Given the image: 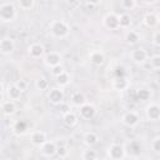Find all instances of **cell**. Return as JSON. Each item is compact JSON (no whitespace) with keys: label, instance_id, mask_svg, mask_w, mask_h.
<instances>
[{"label":"cell","instance_id":"f1b7e54d","mask_svg":"<svg viewBox=\"0 0 160 160\" xmlns=\"http://www.w3.org/2000/svg\"><path fill=\"white\" fill-rule=\"evenodd\" d=\"M35 86H36L38 90L44 91V90H46V89L49 88V81H48L45 78H39V79L36 80V82H35Z\"/></svg>","mask_w":160,"mask_h":160},{"label":"cell","instance_id":"44dd1931","mask_svg":"<svg viewBox=\"0 0 160 160\" xmlns=\"http://www.w3.org/2000/svg\"><path fill=\"white\" fill-rule=\"evenodd\" d=\"M12 130H14L15 134L22 135V134H25L26 130H28V122H26L25 120H16V121L14 122V125H12Z\"/></svg>","mask_w":160,"mask_h":160},{"label":"cell","instance_id":"f35d334b","mask_svg":"<svg viewBox=\"0 0 160 160\" xmlns=\"http://www.w3.org/2000/svg\"><path fill=\"white\" fill-rule=\"evenodd\" d=\"M152 42H154V45L160 46V31H158L152 35Z\"/></svg>","mask_w":160,"mask_h":160},{"label":"cell","instance_id":"ac0fdd59","mask_svg":"<svg viewBox=\"0 0 160 160\" xmlns=\"http://www.w3.org/2000/svg\"><path fill=\"white\" fill-rule=\"evenodd\" d=\"M82 140H84V144H85L86 146H94V145L98 144V141H99V136H98L96 132H94V131H89V132H85V134H84Z\"/></svg>","mask_w":160,"mask_h":160},{"label":"cell","instance_id":"3957f363","mask_svg":"<svg viewBox=\"0 0 160 160\" xmlns=\"http://www.w3.org/2000/svg\"><path fill=\"white\" fill-rule=\"evenodd\" d=\"M126 156V150L121 144H111L108 148V158L112 160H121Z\"/></svg>","mask_w":160,"mask_h":160},{"label":"cell","instance_id":"4fadbf2b","mask_svg":"<svg viewBox=\"0 0 160 160\" xmlns=\"http://www.w3.org/2000/svg\"><path fill=\"white\" fill-rule=\"evenodd\" d=\"M28 51H29V55L32 59H40V58H44L45 56V48L41 44H39V42L31 44L29 46Z\"/></svg>","mask_w":160,"mask_h":160},{"label":"cell","instance_id":"ba28073f","mask_svg":"<svg viewBox=\"0 0 160 160\" xmlns=\"http://www.w3.org/2000/svg\"><path fill=\"white\" fill-rule=\"evenodd\" d=\"M145 115L150 121H159L160 120V105L158 104H149L145 108Z\"/></svg>","mask_w":160,"mask_h":160},{"label":"cell","instance_id":"7a4b0ae2","mask_svg":"<svg viewBox=\"0 0 160 160\" xmlns=\"http://www.w3.org/2000/svg\"><path fill=\"white\" fill-rule=\"evenodd\" d=\"M16 18V9L12 2H4L0 5V19L4 22L14 21Z\"/></svg>","mask_w":160,"mask_h":160},{"label":"cell","instance_id":"83f0119b","mask_svg":"<svg viewBox=\"0 0 160 160\" xmlns=\"http://www.w3.org/2000/svg\"><path fill=\"white\" fill-rule=\"evenodd\" d=\"M114 74H115V78H128V70L124 65H118L114 69Z\"/></svg>","mask_w":160,"mask_h":160},{"label":"cell","instance_id":"4316f807","mask_svg":"<svg viewBox=\"0 0 160 160\" xmlns=\"http://www.w3.org/2000/svg\"><path fill=\"white\" fill-rule=\"evenodd\" d=\"M150 96H151V94H150V90H148V89H139L136 91V98L140 101H146L150 99Z\"/></svg>","mask_w":160,"mask_h":160},{"label":"cell","instance_id":"1f68e13d","mask_svg":"<svg viewBox=\"0 0 160 160\" xmlns=\"http://www.w3.org/2000/svg\"><path fill=\"white\" fill-rule=\"evenodd\" d=\"M151 150L156 154H160V135L155 136L151 141Z\"/></svg>","mask_w":160,"mask_h":160},{"label":"cell","instance_id":"d6986e66","mask_svg":"<svg viewBox=\"0 0 160 160\" xmlns=\"http://www.w3.org/2000/svg\"><path fill=\"white\" fill-rule=\"evenodd\" d=\"M142 22H144V25H145L146 28L152 29V28H155V26L159 24V20H158V16H156L155 14H152V12H148V14L144 16Z\"/></svg>","mask_w":160,"mask_h":160},{"label":"cell","instance_id":"30bf717a","mask_svg":"<svg viewBox=\"0 0 160 160\" xmlns=\"http://www.w3.org/2000/svg\"><path fill=\"white\" fill-rule=\"evenodd\" d=\"M79 112H80V116L82 119L90 120V119H92L96 115V108L92 104H90V102H85V104H82L80 106Z\"/></svg>","mask_w":160,"mask_h":160},{"label":"cell","instance_id":"60d3db41","mask_svg":"<svg viewBox=\"0 0 160 160\" xmlns=\"http://www.w3.org/2000/svg\"><path fill=\"white\" fill-rule=\"evenodd\" d=\"M86 1H88V4L91 5V6H98L99 4H101L102 0H86Z\"/></svg>","mask_w":160,"mask_h":160},{"label":"cell","instance_id":"8d00e7d4","mask_svg":"<svg viewBox=\"0 0 160 160\" xmlns=\"http://www.w3.org/2000/svg\"><path fill=\"white\" fill-rule=\"evenodd\" d=\"M64 71H65V70H64V66H62L61 64H59V65L51 68V74H52L54 76H58V75H60V74L64 72Z\"/></svg>","mask_w":160,"mask_h":160},{"label":"cell","instance_id":"ab89813d","mask_svg":"<svg viewBox=\"0 0 160 160\" xmlns=\"http://www.w3.org/2000/svg\"><path fill=\"white\" fill-rule=\"evenodd\" d=\"M60 111H61V114H65V112L70 111V106H69V104L61 102V104H60Z\"/></svg>","mask_w":160,"mask_h":160},{"label":"cell","instance_id":"7bdbcfd3","mask_svg":"<svg viewBox=\"0 0 160 160\" xmlns=\"http://www.w3.org/2000/svg\"><path fill=\"white\" fill-rule=\"evenodd\" d=\"M156 16H158V20H159V22H160V11H159V14H158Z\"/></svg>","mask_w":160,"mask_h":160},{"label":"cell","instance_id":"cb8c5ba5","mask_svg":"<svg viewBox=\"0 0 160 160\" xmlns=\"http://www.w3.org/2000/svg\"><path fill=\"white\" fill-rule=\"evenodd\" d=\"M139 40H140V35L134 30H129L125 34V41L128 44H130V45H134V44L139 42Z\"/></svg>","mask_w":160,"mask_h":160},{"label":"cell","instance_id":"7402d4cb","mask_svg":"<svg viewBox=\"0 0 160 160\" xmlns=\"http://www.w3.org/2000/svg\"><path fill=\"white\" fill-rule=\"evenodd\" d=\"M62 121H64V124L66 126H74L76 124V121H78V118H76L75 112H72L70 110V111L62 114Z\"/></svg>","mask_w":160,"mask_h":160},{"label":"cell","instance_id":"5bb4252c","mask_svg":"<svg viewBox=\"0 0 160 160\" xmlns=\"http://www.w3.org/2000/svg\"><path fill=\"white\" fill-rule=\"evenodd\" d=\"M89 60L92 65L95 66H100L104 64L105 61V55L101 50H92L90 54H89Z\"/></svg>","mask_w":160,"mask_h":160},{"label":"cell","instance_id":"e575fe53","mask_svg":"<svg viewBox=\"0 0 160 160\" xmlns=\"http://www.w3.org/2000/svg\"><path fill=\"white\" fill-rule=\"evenodd\" d=\"M129 149H130L132 152H139V151L141 150V144H140L139 141L134 140V141H131V142L129 144Z\"/></svg>","mask_w":160,"mask_h":160},{"label":"cell","instance_id":"d590c367","mask_svg":"<svg viewBox=\"0 0 160 160\" xmlns=\"http://www.w3.org/2000/svg\"><path fill=\"white\" fill-rule=\"evenodd\" d=\"M68 154H69V150H68L65 146H58V150H56V155H58L59 158L64 159V158H66V156H68Z\"/></svg>","mask_w":160,"mask_h":160},{"label":"cell","instance_id":"277c9868","mask_svg":"<svg viewBox=\"0 0 160 160\" xmlns=\"http://www.w3.org/2000/svg\"><path fill=\"white\" fill-rule=\"evenodd\" d=\"M104 26L109 30H116L120 28V21H119V15H116L115 12H109L104 16L102 19Z\"/></svg>","mask_w":160,"mask_h":160},{"label":"cell","instance_id":"d4e9b609","mask_svg":"<svg viewBox=\"0 0 160 160\" xmlns=\"http://www.w3.org/2000/svg\"><path fill=\"white\" fill-rule=\"evenodd\" d=\"M55 79H56V84H58V85H60L61 88H62V86L69 85V84H70V81H71V78H70V75H69L66 71H64V72H61L60 75L55 76Z\"/></svg>","mask_w":160,"mask_h":160},{"label":"cell","instance_id":"2e32d148","mask_svg":"<svg viewBox=\"0 0 160 160\" xmlns=\"http://www.w3.org/2000/svg\"><path fill=\"white\" fill-rule=\"evenodd\" d=\"M30 140H31L32 145H35V146H39V148H40V146L46 141V134H45L44 131H35V132H32V134H31Z\"/></svg>","mask_w":160,"mask_h":160},{"label":"cell","instance_id":"9c48e42d","mask_svg":"<svg viewBox=\"0 0 160 160\" xmlns=\"http://www.w3.org/2000/svg\"><path fill=\"white\" fill-rule=\"evenodd\" d=\"M15 49V42L12 40V38L10 36H4L0 40V51L2 55H9L14 51Z\"/></svg>","mask_w":160,"mask_h":160},{"label":"cell","instance_id":"5b68a950","mask_svg":"<svg viewBox=\"0 0 160 160\" xmlns=\"http://www.w3.org/2000/svg\"><path fill=\"white\" fill-rule=\"evenodd\" d=\"M139 121H140V118L135 111H126L121 116V122L128 128H135L139 124Z\"/></svg>","mask_w":160,"mask_h":160},{"label":"cell","instance_id":"7c38bea8","mask_svg":"<svg viewBox=\"0 0 160 160\" xmlns=\"http://www.w3.org/2000/svg\"><path fill=\"white\" fill-rule=\"evenodd\" d=\"M56 150H58L56 144H55L54 141H49V140H46V141L40 146L41 155H42V156H46V158H50V156L56 155Z\"/></svg>","mask_w":160,"mask_h":160},{"label":"cell","instance_id":"ee69618b","mask_svg":"<svg viewBox=\"0 0 160 160\" xmlns=\"http://www.w3.org/2000/svg\"><path fill=\"white\" fill-rule=\"evenodd\" d=\"M64 1H68V0H64Z\"/></svg>","mask_w":160,"mask_h":160},{"label":"cell","instance_id":"603a6c76","mask_svg":"<svg viewBox=\"0 0 160 160\" xmlns=\"http://www.w3.org/2000/svg\"><path fill=\"white\" fill-rule=\"evenodd\" d=\"M71 102H72V105H75V106L80 108L82 104H85V102H86L84 94H82V92H80V91L74 92V94L71 95Z\"/></svg>","mask_w":160,"mask_h":160},{"label":"cell","instance_id":"e0dca14e","mask_svg":"<svg viewBox=\"0 0 160 160\" xmlns=\"http://www.w3.org/2000/svg\"><path fill=\"white\" fill-rule=\"evenodd\" d=\"M1 109H2V114H4L5 116L12 115V114L15 112V110H16V108H15V101H12V100H5V101H2Z\"/></svg>","mask_w":160,"mask_h":160},{"label":"cell","instance_id":"4dcf8cb0","mask_svg":"<svg viewBox=\"0 0 160 160\" xmlns=\"http://www.w3.org/2000/svg\"><path fill=\"white\" fill-rule=\"evenodd\" d=\"M18 2H19L20 9H22V10H29V9H31V8L34 6L35 0H18Z\"/></svg>","mask_w":160,"mask_h":160},{"label":"cell","instance_id":"b9f144b4","mask_svg":"<svg viewBox=\"0 0 160 160\" xmlns=\"http://www.w3.org/2000/svg\"><path fill=\"white\" fill-rule=\"evenodd\" d=\"M144 1H145V2H150V4H151V2H155L156 0H144Z\"/></svg>","mask_w":160,"mask_h":160},{"label":"cell","instance_id":"8fae6325","mask_svg":"<svg viewBox=\"0 0 160 160\" xmlns=\"http://www.w3.org/2000/svg\"><path fill=\"white\" fill-rule=\"evenodd\" d=\"M130 56H131V60H132L134 62H136V64H142V62H145L146 59H148V51H146L144 48L140 46V48L134 49V50L131 51Z\"/></svg>","mask_w":160,"mask_h":160},{"label":"cell","instance_id":"52a82bcc","mask_svg":"<svg viewBox=\"0 0 160 160\" xmlns=\"http://www.w3.org/2000/svg\"><path fill=\"white\" fill-rule=\"evenodd\" d=\"M49 101L54 105H60L61 102H64V90L60 88H52L49 91Z\"/></svg>","mask_w":160,"mask_h":160},{"label":"cell","instance_id":"f546056e","mask_svg":"<svg viewBox=\"0 0 160 160\" xmlns=\"http://www.w3.org/2000/svg\"><path fill=\"white\" fill-rule=\"evenodd\" d=\"M96 158H98L96 151H95V150H91V149L84 150L82 154H81V159H84V160H94V159H96Z\"/></svg>","mask_w":160,"mask_h":160},{"label":"cell","instance_id":"d6a6232c","mask_svg":"<svg viewBox=\"0 0 160 160\" xmlns=\"http://www.w3.org/2000/svg\"><path fill=\"white\" fill-rule=\"evenodd\" d=\"M121 6L126 10H132L136 6V0H121Z\"/></svg>","mask_w":160,"mask_h":160},{"label":"cell","instance_id":"836d02e7","mask_svg":"<svg viewBox=\"0 0 160 160\" xmlns=\"http://www.w3.org/2000/svg\"><path fill=\"white\" fill-rule=\"evenodd\" d=\"M150 64H151L152 69L159 70V69H160V55H154V56L150 59Z\"/></svg>","mask_w":160,"mask_h":160},{"label":"cell","instance_id":"484cf974","mask_svg":"<svg viewBox=\"0 0 160 160\" xmlns=\"http://www.w3.org/2000/svg\"><path fill=\"white\" fill-rule=\"evenodd\" d=\"M119 21H120V28L128 29V28L131 25V16H130L129 14L124 12V14H121V15L119 16Z\"/></svg>","mask_w":160,"mask_h":160},{"label":"cell","instance_id":"6da1fadb","mask_svg":"<svg viewBox=\"0 0 160 160\" xmlns=\"http://www.w3.org/2000/svg\"><path fill=\"white\" fill-rule=\"evenodd\" d=\"M49 30L54 38L62 39V38L68 36V34L70 32V26L64 20H54L49 24Z\"/></svg>","mask_w":160,"mask_h":160},{"label":"cell","instance_id":"74e56055","mask_svg":"<svg viewBox=\"0 0 160 160\" xmlns=\"http://www.w3.org/2000/svg\"><path fill=\"white\" fill-rule=\"evenodd\" d=\"M15 85H16L21 91L26 90V88H28V84H26V81H25V80H18V81L15 82Z\"/></svg>","mask_w":160,"mask_h":160},{"label":"cell","instance_id":"9a60e30c","mask_svg":"<svg viewBox=\"0 0 160 160\" xmlns=\"http://www.w3.org/2000/svg\"><path fill=\"white\" fill-rule=\"evenodd\" d=\"M5 92H6L8 99H9V100H12V101L19 100V99L21 98V94H22V91H21V90H20L15 84L9 85V86H8V89L5 90Z\"/></svg>","mask_w":160,"mask_h":160},{"label":"cell","instance_id":"ffe728a7","mask_svg":"<svg viewBox=\"0 0 160 160\" xmlns=\"http://www.w3.org/2000/svg\"><path fill=\"white\" fill-rule=\"evenodd\" d=\"M128 86H129L128 78H115L114 81H112V88H114L115 90L122 91V90L128 89Z\"/></svg>","mask_w":160,"mask_h":160},{"label":"cell","instance_id":"8992f818","mask_svg":"<svg viewBox=\"0 0 160 160\" xmlns=\"http://www.w3.org/2000/svg\"><path fill=\"white\" fill-rule=\"evenodd\" d=\"M61 60H62V56L60 52L58 51H50V52H46L45 56H44V62L46 66L49 68H52V66H56L59 64H61Z\"/></svg>","mask_w":160,"mask_h":160}]
</instances>
